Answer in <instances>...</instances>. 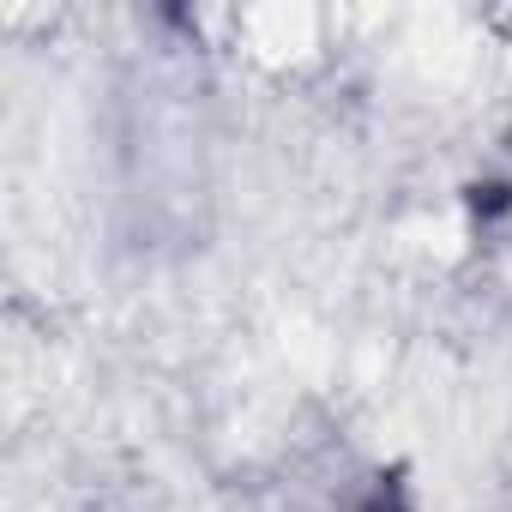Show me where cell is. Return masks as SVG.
<instances>
[{
    "instance_id": "6da1fadb",
    "label": "cell",
    "mask_w": 512,
    "mask_h": 512,
    "mask_svg": "<svg viewBox=\"0 0 512 512\" xmlns=\"http://www.w3.org/2000/svg\"><path fill=\"white\" fill-rule=\"evenodd\" d=\"M368 512H404V506H398V488H380V494L368 500Z\"/></svg>"
}]
</instances>
